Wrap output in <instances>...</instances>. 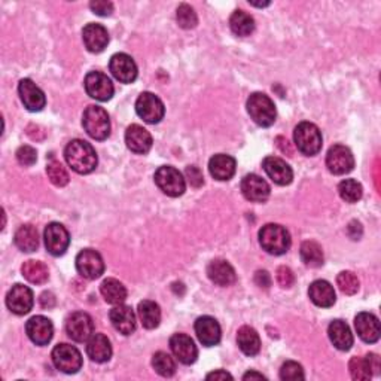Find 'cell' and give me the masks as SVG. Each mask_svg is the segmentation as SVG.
<instances>
[{"label":"cell","mask_w":381,"mask_h":381,"mask_svg":"<svg viewBox=\"0 0 381 381\" xmlns=\"http://www.w3.org/2000/svg\"><path fill=\"white\" fill-rule=\"evenodd\" d=\"M64 158L70 169L79 174L92 173L99 162L95 149L88 141L81 139H75L69 143L64 149Z\"/></svg>","instance_id":"1"},{"label":"cell","mask_w":381,"mask_h":381,"mask_svg":"<svg viewBox=\"0 0 381 381\" xmlns=\"http://www.w3.org/2000/svg\"><path fill=\"white\" fill-rule=\"evenodd\" d=\"M259 243L270 255H284L291 247V234L282 225L267 223L259 231Z\"/></svg>","instance_id":"2"},{"label":"cell","mask_w":381,"mask_h":381,"mask_svg":"<svg viewBox=\"0 0 381 381\" xmlns=\"http://www.w3.org/2000/svg\"><path fill=\"white\" fill-rule=\"evenodd\" d=\"M247 112L259 127H271L276 123V106L264 92H254L250 95L247 99Z\"/></svg>","instance_id":"3"},{"label":"cell","mask_w":381,"mask_h":381,"mask_svg":"<svg viewBox=\"0 0 381 381\" xmlns=\"http://www.w3.org/2000/svg\"><path fill=\"white\" fill-rule=\"evenodd\" d=\"M82 125L87 134L95 140H106L111 134L109 115L100 106H88L82 116Z\"/></svg>","instance_id":"4"},{"label":"cell","mask_w":381,"mask_h":381,"mask_svg":"<svg viewBox=\"0 0 381 381\" xmlns=\"http://www.w3.org/2000/svg\"><path fill=\"white\" fill-rule=\"evenodd\" d=\"M293 140L298 151L307 155V157H314L321 151V146H324L320 130L312 123L298 124L293 131Z\"/></svg>","instance_id":"5"},{"label":"cell","mask_w":381,"mask_h":381,"mask_svg":"<svg viewBox=\"0 0 381 381\" xmlns=\"http://www.w3.org/2000/svg\"><path fill=\"white\" fill-rule=\"evenodd\" d=\"M155 183L162 190L165 195L169 197H181L183 195L186 189V182L182 173L172 165H162L155 172Z\"/></svg>","instance_id":"6"},{"label":"cell","mask_w":381,"mask_h":381,"mask_svg":"<svg viewBox=\"0 0 381 381\" xmlns=\"http://www.w3.org/2000/svg\"><path fill=\"white\" fill-rule=\"evenodd\" d=\"M51 357L54 366L64 374H76L82 368V354L70 344L63 342L55 345Z\"/></svg>","instance_id":"7"},{"label":"cell","mask_w":381,"mask_h":381,"mask_svg":"<svg viewBox=\"0 0 381 381\" xmlns=\"http://www.w3.org/2000/svg\"><path fill=\"white\" fill-rule=\"evenodd\" d=\"M136 112L148 124H158L165 115L162 100L152 92H141L136 102Z\"/></svg>","instance_id":"8"},{"label":"cell","mask_w":381,"mask_h":381,"mask_svg":"<svg viewBox=\"0 0 381 381\" xmlns=\"http://www.w3.org/2000/svg\"><path fill=\"white\" fill-rule=\"evenodd\" d=\"M43 238H45V247L53 256L64 255L70 244L69 231L66 230L64 225L58 222H51L46 225Z\"/></svg>","instance_id":"9"},{"label":"cell","mask_w":381,"mask_h":381,"mask_svg":"<svg viewBox=\"0 0 381 381\" xmlns=\"http://www.w3.org/2000/svg\"><path fill=\"white\" fill-rule=\"evenodd\" d=\"M83 85H85V91L90 97L97 102H107L113 97V83L111 78L102 71H90L85 76Z\"/></svg>","instance_id":"10"},{"label":"cell","mask_w":381,"mask_h":381,"mask_svg":"<svg viewBox=\"0 0 381 381\" xmlns=\"http://www.w3.org/2000/svg\"><path fill=\"white\" fill-rule=\"evenodd\" d=\"M76 270L83 279H99L104 272V262L102 255L92 249L81 250L76 256Z\"/></svg>","instance_id":"11"},{"label":"cell","mask_w":381,"mask_h":381,"mask_svg":"<svg viewBox=\"0 0 381 381\" xmlns=\"http://www.w3.org/2000/svg\"><path fill=\"white\" fill-rule=\"evenodd\" d=\"M66 332L69 338L76 342L88 341L94 333V321L88 313H71L66 321Z\"/></svg>","instance_id":"12"},{"label":"cell","mask_w":381,"mask_h":381,"mask_svg":"<svg viewBox=\"0 0 381 381\" xmlns=\"http://www.w3.org/2000/svg\"><path fill=\"white\" fill-rule=\"evenodd\" d=\"M326 167L332 174L342 176L354 169V157L352 151L344 145H333L326 155Z\"/></svg>","instance_id":"13"},{"label":"cell","mask_w":381,"mask_h":381,"mask_svg":"<svg viewBox=\"0 0 381 381\" xmlns=\"http://www.w3.org/2000/svg\"><path fill=\"white\" fill-rule=\"evenodd\" d=\"M33 304H34V296L29 286L17 283L12 286V289L8 292L6 305L11 312L17 316H24L30 313Z\"/></svg>","instance_id":"14"},{"label":"cell","mask_w":381,"mask_h":381,"mask_svg":"<svg viewBox=\"0 0 381 381\" xmlns=\"http://www.w3.org/2000/svg\"><path fill=\"white\" fill-rule=\"evenodd\" d=\"M18 92L24 107L30 112H41L46 104L43 91L32 79H21L18 83Z\"/></svg>","instance_id":"15"},{"label":"cell","mask_w":381,"mask_h":381,"mask_svg":"<svg viewBox=\"0 0 381 381\" xmlns=\"http://www.w3.org/2000/svg\"><path fill=\"white\" fill-rule=\"evenodd\" d=\"M109 69L115 79L123 83H131L137 79V64L128 54L118 53L111 57Z\"/></svg>","instance_id":"16"},{"label":"cell","mask_w":381,"mask_h":381,"mask_svg":"<svg viewBox=\"0 0 381 381\" xmlns=\"http://www.w3.org/2000/svg\"><path fill=\"white\" fill-rule=\"evenodd\" d=\"M170 349L176 359L183 365H193L198 357V349L194 340L185 333H174L170 338Z\"/></svg>","instance_id":"17"},{"label":"cell","mask_w":381,"mask_h":381,"mask_svg":"<svg viewBox=\"0 0 381 381\" xmlns=\"http://www.w3.org/2000/svg\"><path fill=\"white\" fill-rule=\"evenodd\" d=\"M26 332L36 345H46L50 344L54 335L53 321L45 316H34L27 321Z\"/></svg>","instance_id":"18"},{"label":"cell","mask_w":381,"mask_h":381,"mask_svg":"<svg viewBox=\"0 0 381 381\" xmlns=\"http://www.w3.org/2000/svg\"><path fill=\"white\" fill-rule=\"evenodd\" d=\"M195 333L200 342L206 347L218 345L222 337V331L218 320L210 316H201L195 321Z\"/></svg>","instance_id":"19"},{"label":"cell","mask_w":381,"mask_h":381,"mask_svg":"<svg viewBox=\"0 0 381 381\" xmlns=\"http://www.w3.org/2000/svg\"><path fill=\"white\" fill-rule=\"evenodd\" d=\"M242 193L246 200L254 202H264L268 200L271 189L270 185L258 174H246L242 181Z\"/></svg>","instance_id":"20"},{"label":"cell","mask_w":381,"mask_h":381,"mask_svg":"<svg viewBox=\"0 0 381 381\" xmlns=\"http://www.w3.org/2000/svg\"><path fill=\"white\" fill-rule=\"evenodd\" d=\"M82 39L90 53L99 54L104 51L106 46L109 45V33H107L102 24L90 22L82 30Z\"/></svg>","instance_id":"21"},{"label":"cell","mask_w":381,"mask_h":381,"mask_svg":"<svg viewBox=\"0 0 381 381\" xmlns=\"http://www.w3.org/2000/svg\"><path fill=\"white\" fill-rule=\"evenodd\" d=\"M354 328L357 335L368 344H374L380 340V320L373 313H359L354 319Z\"/></svg>","instance_id":"22"},{"label":"cell","mask_w":381,"mask_h":381,"mask_svg":"<svg viewBox=\"0 0 381 381\" xmlns=\"http://www.w3.org/2000/svg\"><path fill=\"white\" fill-rule=\"evenodd\" d=\"M262 167H264L265 173L276 185L286 186L292 183L293 172L291 169V165L286 164V161H283L282 158L267 157L264 162H262Z\"/></svg>","instance_id":"23"},{"label":"cell","mask_w":381,"mask_h":381,"mask_svg":"<svg viewBox=\"0 0 381 381\" xmlns=\"http://www.w3.org/2000/svg\"><path fill=\"white\" fill-rule=\"evenodd\" d=\"M125 143L127 148L139 155H145L151 151L152 148V136L146 128H143L141 125L133 124L130 125L125 131Z\"/></svg>","instance_id":"24"},{"label":"cell","mask_w":381,"mask_h":381,"mask_svg":"<svg viewBox=\"0 0 381 381\" xmlns=\"http://www.w3.org/2000/svg\"><path fill=\"white\" fill-rule=\"evenodd\" d=\"M109 319L113 328L119 333H123V335H131V333L136 331V314L133 312V308L128 305L124 304L115 305L111 310Z\"/></svg>","instance_id":"25"},{"label":"cell","mask_w":381,"mask_h":381,"mask_svg":"<svg viewBox=\"0 0 381 381\" xmlns=\"http://www.w3.org/2000/svg\"><path fill=\"white\" fill-rule=\"evenodd\" d=\"M328 335L333 347H337L341 352H349L354 342L353 333L349 325L342 320H333L328 326Z\"/></svg>","instance_id":"26"},{"label":"cell","mask_w":381,"mask_h":381,"mask_svg":"<svg viewBox=\"0 0 381 381\" xmlns=\"http://www.w3.org/2000/svg\"><path fill=\"white\" fill-rule=\"evenodd\" d=\"M308 296L314 305L321 308H329L337 301L335 291H333L332 284L326 280H316L310 284Z\"/></svg>","instance_id":"27"},{"label":"cell","mask_w":381,"mask_h":381,"mask_svg":"<svg viewBox=\"0 0 381 381\" xmlns=\"http://www.w3.org/2000/svg\"><path fill=\"white\" fill-rule=\"evenodd\" d=\"M209 279L218 286H231L237 280L235 270L225 259H214L207 267Z\"/></svg>","instance_id":"28"},{"label":"cell","mask_w":381,"mask_h":381,"mask_svg":"<svg viewBox=\"0 0 381 381\" xmlns=\"http://www.w3.org/2000/svg\"><path fill=\"white\" fill-rule=\"evenodd\" d=\"M87 354L92 362L104 363L112 357V345L109 338L103 333H92L87 341Z\"/></svg>","instance_id":"29"},{"label":"cell","mask_w":381,"mask_h":381,"mask_svg":"<svg viewBox=\"0 0 381 381\" xmlns=\"http://www.w3.org/2000/svg\"><path fill=\"white\" fill-rule=\"evenodd\" d=\"M237 162L230 155L218 153L209 161V172L210 174L216 179V181H230V179L235 174Z\"/></svg>","instance_id":"30"},{"label":"cell","mask_w":381,"mask_h":381,"mask_svg":"<svg viewBox=\"0 0 381 381\" xmlns=\"http://www.w3.org/2000/svg\"><path fill=\"white\" fill-rule=\"evenodd\" d=\"M14 243L21 250V252H34L39 246V235L38 230L33 225H22L17 230L14 235Z\"/></svg>","instance_id":"31"},{"label":"cell","mask_w":381,"mask_h":381,"mask_svg":"<svg viewBox=\"0 0 381 381\" xmlns=\"http://www.w3.org/2000/svg\"><path fill=\"white\" fill-rule=\"evenodd\" d=\"M137 314H139V319L141 321L143 328L155 329V328L160 326L161 308H160V305L157 303H155V301L145 300V301L139 303Z\"/></svg>","instance_id":"32"},{"label":"cell","mask_w":381,"mask_h":381,"mask_svg":"<svg viewBox=\"0 0 381 381\" xmlns=\"http://www.w3.org/2000/svg\"><path fill=\"white\" fill-rule=\"evenodd\" d=\"M237 342L240 350L246 356H256L261 350V338L259 333L250 326H243L238 329Z\"/></svg>","instance_id":"33"},{"label":"cell","mask_w":381,"mask_h":381,"mask_svg":"<svg viewBox=\"0 0 381 381\" xmlns=\"http://www.w3.org/2000/svg\"><path fill=\"white\" fill-rule=\"evenodd\" d=\"M100 292L107 304L118 305L127 300L125 286L116 279H106L100 286Z\"/></svg>","instance_id":"34"},{"label":"cell","mask_w":381,"mask_h":381,"mask_svg":"<svg viewBox=\"0 0 381 381\" xmlns=\"http://www.w3.org/2000/svg\"><path fill=\"white\" fill-rule=\"evenodd\" d=\"M21 272L24 279L33 284H43L50 279L48 267L41 261H26L21 267Z\"/></svg>","instance_id":"35"},{"label":"cell","mask_w":381,"mask_h":381,"mask_svg":"<svg viewBox=\"0 0 381 381\" xmlns=\"http://www.w3.org/2000/svg\"><path fill=\"white\" fill-rule=\"evenodd\" d=\"M230 27L234 34L237 36H250L255 30V20L250 17L247 12L244 11H235L233 12V15L230 18Z\"/></svg>","instance_id":"36"},{"label":"cell","mask_w":381,"mask_h":381,"mask_svg":"<svg viewBox=\"0 0 381 381\" xmlns=\"http://www.w3.org/2000/svg\"><path fill=\"white\" fill-rule=\"evenodd\" d=\"M300 255L304 264L310 268H319L324 265V250L316 242H304L300 249Z\"/></svg>","instance_id":"37"},{"label":"cell","mask_w":381,"mask_h":381,"mask_svg":"<svg viewBox=\"0 0 381 381\" xmlns=\"http://www.w3.org/2000/svg\"><path fill=\"white\" fill-rule=\"evenodd\" d=\"M152 366L161 377H173L176 373V362L165 352H157L152 357Z\"/></svg>","instance_id":"38"},{"label":"cell","mask_w":381,"mask_h":381,"mask_svg":"<svg viewBox=\"0 0 381 381\" xmlns=\"http://www.w3.org/2000/svg\"><path fill=\"white\" fill-rule=\"evenodd\" d=\"M338 193L345 202H352L353 205V202H357L362 198L363 188L354 179H345L338 185Z\"/></svg>","instance_id":"39"},{"label":"cell","mask_w":381,"mask_h":381,"mask_svg":"<svg viewBox=\"0 0 381 381\" xmlns=\"http://www.w3.org/2000/svg\"><path fill=\"white\" fill-rule=\"evenodd\" d=\"M176 20H177L179 27H182L185 30L194 29V27H197V24H198V17L195 14V11L186 4H182L181 6L177 8Z\"/></svg>","instance_id":"40"},{"label":"cell","mask_w":381,"mask_h":381,"mask_svg":"<svg viewBox=\"0 0 381 381\" xmlns=\"http://www.w3.org/2000/svg\"><path fill=\"white\" fill-rule=\"evenodd\" d=\"M46 173H48V177H50V181L58 188H63L69 183V173L57 160L48 162Z\"/></svg>","instance_id":"41"},{"label":"cell","mask_w":381,"mask_h":381,"mask_svg":"<svg viewBox=\"0 0 381 381\" xmlns=\"http://www.w3.org/2000/svg\"><path fill=\"white\" fill-rule=\"evenodd\" d=\"M349 369L353 380H369L373 377L371 366H369L366 357H352Z\"/></svg>","instance_id":"42"},{"label":"cell","mask_w":381,"mask_h":381,"mask_svg":"<svg viewBox=\"0 0 381 381\" xmlns=\"http://www.w3.org/2000/svg\"><path fill=\"white\" fill-rule=\"evenodd\" d=\"M337 283L341 292L345 295H354L359 291V279L352 271H341L337 277Z\"/></svg>","instance_id":"43"},{"label":"cell","mask_w":381,"mask_h":381,"mask_svg":"<svg viewBox=\"0 0 381 381\" xmlns=\"http://www.w3.org/2000/svg\"><path fill=\"white\" fill-rule=\"evenodd\" d=\"M280 378L286 381H295V380H304L305 374L304 369L300 363H296L293 361H289L282 365L280 369Z\"/></svg>","instance_id":"44"},{"label":"cell","mask_w":381,"mask_h":381,"mask_svg":"<svg viewBox=\"0 0 381 381\" xmlns=\"http://www.w3.org/2000/svg\"><path fill=\"white\" fill-rule=\"evenodd\" d=\"M17 160L21 165L30 167V165L36 164V161H38V152H36L34 148H32L29 145H24L21 148H18V151H17Z\"/></svg>","instance_id":"45"},{"label":"cell","mask_w":381,"mask_h":381,"mask_svg":"<svg viewBox=\"0 0 381 381\" xmlns=\"http://www.w3.org/2000/svg\"><path fill=\"white\" fill-rule=\"evenodd\" d=\"M276 279H277V283L282 286V288L284 289H289L293 286L295 283V276L291 268L288 267H279L277 271H276Z\"/></svg>","instance_id":"46"},{"label":"cell","mask_w":381,"mask_h":381,"mask_svg":"<svg viewBox=\"0 0 381 381\" xmlns=\"http://www.w3.org/2000/svg\"><path fill=\"white\" fill-rule=\"evenodd\" d=\"M90 8L95 15L100 17H109L113 12V4L106 2V0H92L90 4Z\"/></svg>","instance_id":"47"},{"label":"cell","mask_w":381,"mask_h":381,"mask_svg":"<svg viewBox=\"0 0 381 381\" xmlns=\"http://www.w3.org/2000/svg\"><path fill=\"white\" fill-rule=\"evenodd\" d=\"M185 174L188 177L189 183L193 185L194 188H200V186H202V183H205V177H202V173H201V170L198 169L197 165L186 167Z\"/></svg>","instance_id":"48"},{"label":"cell","mask_w":381,"mask_h":381,"mask_svg":"<svg viewBox=\"0 0 381 381\" xmlns=\"http://www.w3.org/2000/svg\"><path fill=\"white\" fill-rule=\"evenodd\" d=\"M255 283L259 286V288L268 289L271 286V276L268 274V271L265 270H259L255 272Z\"/></svg>","instance_id":"49"},{"label":"cell","mask_w":381,"mask_h":381,"mask_svg":"<svg viewBox=\"0 0 381 381\" xmlns=\"http://www.w3.org/2000/svg\"><path fill=\"white\" fill-rule=\"evenodd\" d=\"M365 357L368 359L369 366H371L373 374L378 375V374H380V368H381V365H380V357H378L375 353H369V354H366Z\"/></svg>","instance_id":"50"},{"label":"cell","mask_w":381,"mask_h":381,"mask_svg":"<svg viewBox=\"0 0 381 381\" xmlns=\"http://www.w3.org/2000/svg\"><path fill=\"white\" fill-rule=\"evenodd\" d=\"M41 305H42L43 308H51V307H54V305H55V298H54V295H53L51 292H43V293L41 295Z\"/></svg>","instance_id":"51"},{"label":"cell","mask_w":381,"mask_h":381,"mask_svg":"<svg viewBox=\"0 0 381 381\" xmlns=\"http://www.w3.org/2000/svg\"><path fill=\"white\" fill-rule=\"evenodd\" d=\"M207 380H233V375L230 373L226 371H222V369H219V371H214V373H210L207 377Z\"/></svg>","instance_id":"52"},{"label":"cell","mask_w":381,"mask_h":381,"mask_svg":"<svg viewBox=\"0 0 381 381\" xmlns=\"http://www.w3.org/2000/svg\"><path fill=\"white\" fill-rule=\"evenodd\" d=\"M277 145H279V148L282 149V152H288L289 157H292L293 151L291 149V146H289V141H288V140H286L284 137H277Z\"/></svg>","instance_id":"53"},{"label":"cell","mask_w":381,"mask_h":381,"mask_svg":"<svg viewBox=\"0 0 381 381\" xmlns=\"http://www.w3.org/2000/svg\"><path fill=\"white\" fill-rule=\"evenodd\" d=\"M243 380H267L265 375H262L259 373H255V371H250V373H246L243 375Z\"/></svg>","instance_id":"54"},{"label":"cell","mask_w":381,"mask_h":381,"mask_svg":"<svg viewBox=\"0 0 381 381\" xmlns=\"http://www.w3.org/2000/svg\"><path fill=\"white\" fill-rule=\"evenodd\" d=\"M252 6H258V8H264V6H268L270 2H265V4H255V2H249Z\"/></svg>","instance_id":"55"}]
</instances>
